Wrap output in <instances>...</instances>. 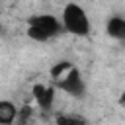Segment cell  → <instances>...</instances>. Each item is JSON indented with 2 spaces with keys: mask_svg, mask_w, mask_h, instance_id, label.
<instances>
[{
  "mask_svg": "<svg viewBox=\"0 0 125 125\" xmlns=\"http://www.w3.org/2000/svg\"><path fill=\"white\" fill-rule=\"evenodd\" d=\"M62 23L53 14H35L27 20L25 35L35 43H47L62 33Z\"/></svg>",
  "mask_w": 125,
  "mask_h": 125,
  "instance_id": "1",
  "label": "cell"
},
{
  "mask_svg": "<svg viewBox=\"0 0 125 125\" xmlns=\"http://www.w3.org/2000/svg\"><path fill=\"white\" fill-rule=\"evenodd\" d=\"M59 20H61V23H62V29H64L66 33H70V35L88 37L90 31H92V23H90L88 12H86L78 2H68V4H64Z\"/></svg>",
  "mask_w": 125,
  "mask_h": 125,
  "instance_id": "2",
  "label": "cell"
},
{
  "mask_svg": "<svg viewBox=\"0 0 125 125\" xmlns=\"http://www.w3.org/2000/svg\"><path fill=\"white\" fill-rule=\"evenodd\" d=\"M53 86H55L57 90L64 92V94L70 96V98L82 100V98L86 96V82H84V78H82L80 68L74 66V64H72L64 74H61L59 78H55V80H53Z\"/></svg>",
  "mask_w": 125,
  "mask_h": 125,
  "instance_id": "3",
  "label": "cell"
},
{
  "mask_svg": "<svg viewBox=\"0 0 125 125\" xmlns=\"http://www.w3.org/2000/svg\"><path fill=\"white\" fill-rule=\"evenodd\" d=\"M31 98H33V102H35L37 109H41V111L49 113V111H53V107H55L57 88H55L53 84L37 82V84H33V88H31Z\"/></svg>",
  "mask_w": 125,
  "mask_h": 125,
  "instance_id": "4",
  "label": "cell"
},
{
  "mask_svg": "<svg viewBox=\"0 0 125 125\" xmlns=\"http://www.w3.org/2000/svg\"><path fill=\"white\" fill-rule=\"evenodd\" d=\"M105 33H107V37H111L115 41H125V18L109 16L105 21Z\"/></svg>",
  "mask_w": 125,
  "mask_h": 125,
  "instance_id": "5",
  "label": "cell"
},
{
  "mask_svg": "<svg viewBox=\"0 0 125 125\" xmlns=\"http://www.w3.org/2000/svg\"><path fill=\"white\" fill-rule=\"evenodd\" d=\"M18 113V105L10 100H0V125H12Z\"/></svg>",
  "mask_w": 125,
  "mask_h": 125,
  "instance_id": "6",
  "label": "cell"
},
{
  "mask_svg": "<svg viewBox=\"0 0 125 125\" xmlns=\"http://www.w3.org/2000/svg\"><path fill=\"white\" fill-rule=\"evenodd\" d=\"M33 119H35V107L25 104V105L18 107V113H16V119L12 125H33Z\"/></svg>",
  "mask_w": 125,
  "mask_h": 125,
  "instance_id": "7",
  "label": "cell"
},
{
  "mask_svg": "<svg viewBox=\"0 0 125 125\" xmlns=\"http://www.w3.org/2000/svg\"><path fill=\"white\" fill-rule=\"evenodd\" d=\"M55 125H88V119L80 113H57L55 115Z\"/></svg>",
  "mask_w": 125,
  "mask_h": 125,
  "instance_id": "8",
  "label": "cell"
},
{
  "mask_svg": "<svg viewBox=\"0 0 125 125\" xmlns=\"http://www.w3.org/2000/svg\"><path fill=\"white\" fill-rule=\"evenodd\" d=\"M70 66H72V62H70V61H59V62H55V64L51 66V70H49L51 80H55V78H59L61 74H64Z\"/></svg>",
  "mask_w": 125,
  "mask_h": 125,
  "instance_id": "9",
  "label": "cell"
},
{
  "mask_svg": "<svg viewBox=\"0 0 125 125\" xmlns=\"http://www.w3.org/2000/svg\"><path fill=\"white\" fill-rule=\"evenodd\" d=\"M117 104H119L121 107H125V90H123V92L119 94V100H117Z\"/></svg>",
  "mask_w": 125,
  "mask_h": 125,
  "instance_id": "10",
  "label": "cell"
}]
</instances>
